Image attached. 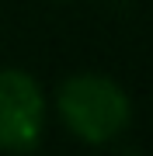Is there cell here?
I'll use <instances>...</instances> for the list:
<instances>
[{"label": "cell", "mask_w": 153, "mask_h": 156, "mask_svg": "<svg viewBox=\"0 0 153 156\" xmlns=\"http://www.w3.org/2000/svg\"><path fill=\"white\" fill-rule=\"evenodd\" d=\"M59 118L80 142L104 146L129 128L132 122V101L115 83L111 76L101 73H73L56 90Z\"/></svg>", "instance_id": "1"}, {"label": "cell", "mask_w": 153, "mask_h": 156, "mask_svg": "<svg viewBox=\"0 0 153 156\" xmlns=\"http://www.w3.org/2000/svg\"><path fill=\"white\" fill-rule=\"evenodd\" d=\"M46 128V97L42 87L24 69H0V149L31 153Z\"/></svg>", "instance_id": "2"}]
</instances>
